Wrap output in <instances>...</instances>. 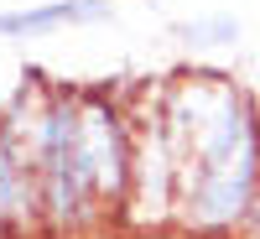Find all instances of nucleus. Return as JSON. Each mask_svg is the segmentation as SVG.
Instances as JSON below:
<instances>
[{
  "mask_svg": "<svg viewBox=\"0 0 260 239\" xmlns=\"http://www.w3.org/2000/svg\"><path fill=\"white\" fill-rule=\"evenodd\" d=\"M104 16H110L104 0H52V6H31V11H0V37H42L52 26L104 21Z\"/></svg>",
  "mask_w": 260,
  "mask_h": 239,
  "instance_id": "nucleus-1",
  "label": "nucleus"
}]
</instances>
